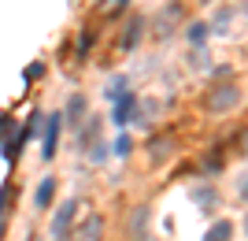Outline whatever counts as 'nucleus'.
Returning <instances> with one entry per match:
<instances>
[{
    "mask_svg": "<svg viewBox=\"0 0 248 241\" xmlns=\"http://www.w3.org/2000/svg\"><path fill=\"white\" fill-rule=\"evenodd\" d=\"M241 100H245V93H241V85H218L215 93H211V96L204 100V108L218 115V112H233V108H237Z\"/></svg>",
    "mask_w": 248,
    "mask_h": 241,
    "instance_id": "nucleus-1",
    "label": "nucleus"
},
{
    "mask_svg": "<svg viewBox=\"0 0 248 241\" xmlns=\"http://www.w3.org/2000/svg\"><path fill=\"white\" fill-rule=\"evenodd\" d=\"M74 211H78V200H67V204H60L56 219H52V241H67V238H71Z\"/></svg>",
    "mask_w": 248,
    "mask_h": 241,
    "instance_id": "nucleus-2",
    "label": "nucleus"
},
{
    "mask_svg": "<svg viewBox=\"0 0 248 241\" xmlns=\"http://www.w3.org/2000/svg\"><path fill=\"white\" fill-rule=\"evenodd\" d=\"M60 130H63V115L56 112V115H48V126H45V160L56 156V141H60Z\"/></svg>",
    "mask_w": 248,
    "mask_h": 241,
    "instance_id": "nucleus-3",
    "label": "nucleus"
},
{
    "mask_svg": "<svg viewBox=\"0 0 248 241\" xmlns=\"http://www.w3.org/2000/svg\"><path fill=\"white\" fill-rule=\"evenodd\" d=\"M134 108H137V96L134 93H123L119 96V100H115V126H126L130 123V115H134Z\"/></svg>",
    "mask_w": 248,
    "mask_h": 241,
    "instance_id": "nucleus-4",
    "label": "nucleus"
},
{
    "mask_svg": "<svg viewBox=\"0 0 248 241\" xmlns=\"http://www.w3.org/2000/svg\"><path fill=\"white\" fill-rule=\"evenodd\" d=\"M52 189H56V178H41V186L33 193V204H37V208H48L52 204Z\"/></svg>",
    "mask_w": 248,
    "mask_h": 241,
    "instance_id": "nucleus-5",
    "label": "nucleus"
},
{
    "mask_svg": "<svg viewBox=\"0 0 248 241\" xmlns=\"http://www.w3.org/2000/svg\"><path fill=\"white\" fill-rule=\"evenodd\" d=\"M230 238H233V223H226V219L215 223V226L204 234V241H230Z\"/></svg>",
    "mask_w": 248,
    "mask_h": 241,
    "instance_id": "nucleus-6",
    "label": "nucleus"
},
{
    "mask_svg": "<svg viewBox=\"0 0 248 241\" xmlns=\"http://www.w3.org/2000/svg\"><path fill=\"white\" fill-rule=\"evenodd\" d=\"M100 230H104V219H100V215H89V223L82 226L78 238H82V241H96V238H100Z\"/></svg>",
    "mask_w": 248,
    "mask_h": 241,
    "instance_id": "nucleus-7",
    "label": "nucleus"
},
{
    "mask_svg": "<svg viewBox=\"0 0 248 241\" xmlns=\"http://www.w3.org/2000/svg\"><path fill=\"white\" fill-rule=\"evenodd\" d=\"M123 93H126V78H123V74H115L111 82H108V89H104V96H108V100L115 104V100H119Z\"/></svg>",
    "mask_w": 248,
    "mask_h": 241,
    "instance_id": "nucleus-8",
    "label": "nucleus"
},
{
    "mask_svg": "<svg viewBox=\"0 0 248 241\" xmlns=\"http://www.w3.org/2000/svg\"><path fill=\"white\" fill-rule=\"evenodd\" d=\"M22 141H26V134L19 130V134H15V137L8 141V145H4V160H8V163H15V160H19V148H22Z\"/></svg>",
    "mask_w": 248,
    "mask_h": 241,
    "instance_id": "nucleus-9",
    "label": "nucleus"
},
{
    "mask_svg": "<svg viewBox=\"0 0 248 241\" xmlns=\"http://www.w3.org/2000/svg\"><path fill=\"white\" fill-rule=\"evenodd\" d=\"M207 33H211V26H207V22H193V26H189V45H204Z\"/></svg>",
    "mask_w": 248,
    "mask_h": 241,
    "instance_id": "nucleus-10",
    "label": "nucleus"
},
{
    "mask_svg": "<svg viewBox=\"0 0 248 241\" xmlns=\"http://www.w3.org/2000/svg\"><path fill=\"white\" fill-rule=\"evenodd\" d=\"M82 115H85V100H82V96H71V104H67V119L78 126V123H82Z\"/></svg>",
    "mask_w": 248,
    "mask_h": 241,
    "instance_id": "nucleus-11",
    "label": "nucleus"
},
{
    "mask_svg": "<svg viewBox=\"0 0 248 241\" xmlns=\"http://www.w3.org/2000/svg\"><path fill=\"white\" fill-rule=\"evenodd\" d=\"M137 33H141V19H130L126 37H123V48H134V45H137Z\"/></svg>",
    "mask_w": 248,
    "mask_h": 241,
    "instance_id": "nucleus-12",
    "label": "nucleus"
},
{
    "mask_svg": "<svg viewBox=\"0 0 248 241\" xmlns=\"http://www.w3.org/2000/svg\"><path fill=\"white\" fill-rule=\"evenodd\" d=\"M170 19H178V8H167L163 15H159V37H167V30H170Z\"/></svg>",
    "mask_w": 248,
    "mask_h": 241,
    "instance_id": "nucleus-13",
    "label": "nucleus"
},
{
    "mask_svg": "<svg viewBox=\"0 0 248 241\" xmlns=\"http://www.w3.org/2000/svg\"><path fill=\"white\" fill-rule=\"evenodd\" d=\"M167 148H170V141H167V137L152 141V160H163V156H167Z\"/></svg>",
    "mask_w": 248,
    "mask_h": 241,
    "instance_id": "nucleus-14",
    "label": "nucleus"
},
{
    "mask_svg": "<svg viewBox=\"0 0 248 241\" xmlns=\"http://www.w3.org/2000/svg\"><path fill=\"white\" fill-rule=\"evenodd\" d=\"M130 148H134V145H130V137H119V141H115V156H130Z\"/></svg>",
    "mask_w": 248,
    "mask_h": 241,
    "instance_id": "nucleus-15",
    "label": "nucleus"
},
{
    "mask_svg": "<svg viewBox=\"0 0 248 241\" xmlns=\"http://www.w3.org/2000/svg\"><path fill=\"white\" fill-rule=\"evenodd\" d=\"M11 130H15V119H8V115H4V119H0V141H4V137H8Z\"/></svg>",
    "mask_w": 248,
    "mask_h": 241,
    "instance_id": "nucleus-16",
    "label": "nucleus"
},
{
    "mask_svg": "<svg viewBox=\"0 0 248 241\" xmlns=\"http://www.w3.org/2000/svg\"><path fill=\"white\" fill-rule=\"evenodd\" d=\"M89 156H93V163H104V160H108V148H104V145H93V152H89Z\"/></svg>",
    "mask_w": 248,
    "mask_h": 241,
    "instance_id": "nucleus-17",
    "label": "nucleus"
},
{
    "mask_svg": "<svg viewBox=\"0 0 248 241\" xmlns=\"http://www.w3.org/2000/svg\"><path fill=\"white\" fill-rule=\"evenodd\" d=\"M8 200H11V186L0 189V219H4V208H8Z\"/></svg>",
    "mask_w": 248,
    "mask_h": 241,
    "instance_id": "nucleus-18",
    "label": "nucleus"
},
{
    "mask_svg": "<svg viewBox=\"0 0 248 241\" xmlns=\"http://www.w3.org/2000/svg\"><path fill=\"white\" fill-rule=\"evenodd\" d=\"M89 45H93V33H82V41H78V52H89Z\"/></svg>",
    "mask_w": 248,
    "mask_h": 241,
    "instance_id": "nucleus-19",
    "label": "nucleus"
}]
</instances>
